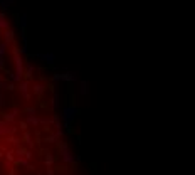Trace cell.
Instances as JSON below:
<instances>
[{
	"mask_svg": "<svg viewBox=\"0 0 195 175\" xmlns=\"http://www.w3.org/2000/svg\"><path fill=\"white\" fill-rule=\"evenodd\" d=\"M12 56H14V64H15V73H9V79L14 81V83H20L22 76H24V59L20 56V49L14 47L12 51Z\"/></svg>",
	"mask_w": 195,
	"mask_h": 175,
	"instance_id": "obj_1",
	"label": "cell"
},
{
	"mask_svg": "<svg viewBox=\"0 0 195 175\" xmlns=\"http://www.w3.org/2000/svg\"><path fill=\"white\" fill-rule=\"evenodd\" d=\"M76 115H77V108H76V106H64V108H62L61 118H62V121H64V128L71 126V123H72V120L76 118Z\"/></svg>",
	"mask_w": 195,
	"mask_h": 175,
	"instance_id": "obj_2",
	"label": "cell"
},
{
	"mask_svg": "<svg viewBox=\"0 0 195 175\" xmlns=\"http://www.w3.org/2000/svg\"><path fill=\"white\" fill-rule=\"evenodd\" d=\"M77 79V74L71 73V71H66L62 74H54L52 76V81H66V83H72V81Z\"/></svg>",
	"mask_w": 195,
	"mask_h": 175,
	"instance_id": "obj_3",
	"label": "cell"
},
{
	"mask_svg": "<svg viewBox=\"0 0 195 175\" xmlns=\"http://www.w3.org/2000/svg\"><path fill=\"white\" fill-rule=\"evenodd\" d=\"M61 155H62V160H64L66 163L74 162V155H72V152L69 150V146L66 145V143H61Z\"/></svg>",
	"mask_w": 195,
	"mask_h": 175,
	"instance_id": "obj_4",
	"label": "cell"
},
{
	"mask_svg": "<svg viewBox=\"0 0 195 175\" xmlns=\"http://www.w3.org/2000/svg\"><path fill=\"white\" fill-rule=\"evenodd\" d=\"M19 91H20V94L24 96L26 99H30V89H29V81L26 79H22L20 83H19V88H17Z\"/></svg>",
	"mask_w": 195,
	"mask_h": 175,
	"instance_id": "obj_5",
	"label": "cell"
},
{
	"mask_svg": "<svg viewBox=\"0 0 195 175\" xmlns=\"http://www.w3.org/2000/svg\"><path fill=\"white\" fill-rule=\"evenodd\" d=\"M2 36H4V42L9 44V46H10V44L14 42V39H15V32L10 29V27H9V29H5L4 32H2Z\"/></svg>",
	"mask_w": 195,
	"mask_h": 175,
	"instance_id": "obj_6",
	"label": "cell"
},
{
	"mask_svg": "<svg viewBox=\"0 0 195 175\" xmlns=\"http://www.w3.org/2000/svg\"><path fill=\"white\" fill-rule=\"evenodd\" d=\"M36 57H39L40 61L47 62V64H54L56 62V56L52 52H46V54H36Z\"/></svg>",
	"mask_w": 195,
	"mask_h": 175,
	"instance_id": "obj_7",
	"label": "cell"
},
{
	"mask_svg": "<svg viewBox=\"0 0 195 175\" xmlns=\"http://www.w3.org/2000/svg\"><path fill=\"white\" fill-rule=\"evenodd\" d=\"M26 123L30 125V126H37V125H40V118L37 116V115H27Z\"/></svg>",
	"mask_w": 195,
	"mask_h": 175,
	"instance_id": "obj_8",
	"label": "cell"
},
{
	"mask_svg": "<svg viewBox=\"0 0 195 175\" xmlns=\"http://www.w3.org/2000/svg\"><path fill=\"white\" fill-rule=\"evenodd\" d=\"M17 115H19V109L15 108L14 111H10V113H5L4 120L7 121V123H14V121H15V118H17Z\"/></svg>",
	"mask_w": 195,
	"mask_h": 175,
	"instance_id": "obj_9",
	"label": "cell"
},
{
	"mask_svg": "<svg viewBox=\"0 0 195 175\" xmlns=\"http://www.w3.org/2000/svg\"><path fill=\"white\" fill-rule=\"evenodd\" d=\"M32 91H34V94H37V96H40V94H44V91H46V86L44 84H34L32 86Z\"/></svg>",
	"mask_w": 195,
	"mask_h": 175,
	"instance_id": "obj_10",
	"label": "cell"
},
{
	"mask_svg": "<svg viewBox=\"0 0 195 175\" xmlns=\"http://www.w3.org/2000/svg\"><path fill=\"white\" fill-rule=\"evenodd\" d=\"M9 20L5 19V15H4V12H0V30H5V29H9Z\"/></svg>",
	"mask_w": 195,
	"mask_h": 175,
	"instance_id": "obj_11",
	"label": "cell"
},
{
	"mask_svg": "<svg viewBox=\"0 0 195 175\" xmlns=\"http://www.w3.org/2000/svg\"><path fill=\"white\" fill-rule=\"evenodd\" d=\"M34 71H36V67H34V64H32V62H27V64H26V74H27V76H29V79H30V77L34 76Z\"/></svg>",
	"mask_w": 195,
	"mask_h": 175,
	"instance_id": "obj_12",
	"label": "cell"
},
{
	"mask_svg": "<svg viewBox=\"0 0 195 175\" xmlns=\"http://www.w3.org/2000/svg\"><path fill=\"white\" fill-rule=\"evenodd\" d=\"M79 91H81V94H83V96H86L87 93H89V84H87V81H81Z\"/></svg>",
	"mask_w": 195,
	"mask_h": 175,
	"instance_id": "obj_13",
	"label": "cell"
},
{
	"mask_svg": "<svg viewBox=\"0 0 195 175\" xmlns=\"http://www.w3.org/2000/svg\"><path fill=\"white\" fill-rule=\"evenodd\" d=\"M12 5V0H0V9H2V12L4 10H9Z\"/></svg>",
	"mask_w": 195,
	"mask_h": 175,
	"instance_id": "obj_14",
	"label": "cell"
},
{
	"mask_svg": "<svg viewBox=\"0 0 195 175\" xmlns=\"http://www.w3.org/2000/svg\"><path fill=\"white\" fill-rule=\"evenodd\" d=\"M7 47H9V44H5L4 40L0 42V57H5V52H7Z\"/></svg>",
	"mask_w": 195,
	"mask_h": 175,
	"instance_id": "obj_15",
	"label": "cell"
},
{
	"mask_svg": "<svg viewBox=\"0 0 195 175\" xmlns=\"http://www.w3.org/2000/svg\"><path fill=\"white\" fill-rule=\"evenodd\" d=\"M19 26H20L22 30H26V26H27V15H22V17L19 19Z\"/></svg>",
	"mask_w": 195,
	"mask_h": 175,
	"instance_id": "obj_16",
	"label": "cell"
},
{
	"mask_svg": "<svg viewBox=\"0 0 195 175\" xmlns=\"http://www.w3.org/2000/svg\"><path fill=\"white\" fill-rule=\"evenodd\" d=\"M51 106H52V108H57V106H59V94H57V93L52 96V99H51Z\"/></svg>",
	"mask_w": 195,
	"mask_h": 175,
	"instance_id": "obj_17",
	"label": "cell"
},
{
	"mask_svg": "<svg viewBox=\"0 0 195 175\" xmlns=\"http://www.w3.org/2000/svg\"><path fill=\"white\" fill-rule=\"evenodd\" d=\"M57 140H59V135H57V133H54V135H49V136H47L46 142H49V143H56Z\"/></svg>",
	"mask_w": 195,
	"mask_h": 175,
	"instance_id": "obj_18",
	"label": "cell"
},
{
	"mask_svg": "<svg viewBox=\"0 0 195 175\" xmlns=\"http://www.w3.org/2000/svg\"><path fill=\"white\" fill-rule=\"evenodd\" d=\"M7 142L12 143V145H19V142H20V140L15 138V136H12V135H9V136H7Z\"/></svg>",
	"mask_w": 195,
	"mask_h": 175,
	"instance_id": "obj_19",
	"label": "cell"
},
{
	"mask_svg": "<svg viewBox=\"0 0 195 175\" xmlns=\"http://www.w3.org/2000/svg\"><path fill=\"white\" fill-rule=\"evenodd\" d=\"M52 163H54V157H52V155H47V158H46V165H47V167H51Z\"/></svg>",
	"mask_w": 195,
	"mask_h": 175,
	"instance_id": "obj_20",
	"label": "cell"
},
{
	"mask_svg": "<svg viewBox=\"0 0 195 175\" xmlns=\"http://www.w3.org/2000/svg\"><path fill=\"white\" fill-rule=\"evenodd\" d=\"M7 81H4V79H0V91H5L7 89Z\"/></svg>",
	"mask_w": 195,
	"mask_h": 175,
	"instance_id": "obj_21",
	"label": "cell"
},
{
	"mask_svg": "<svg viewBox=\"0 0 195 175\" xmlns=\"http://www.w3.org/2000/svg\"><path fill=\"white\" fill-rule=\"evenodd\" d=\"M19 126H20V130H27V123H26V121H20Z\"/></svg>",
	"mask_w": 195,
	"mask_h": 175,
	"instance_id": "obj_22",
	"label": "cell"
},
{
	"mask_svg": "<svg viewBox=\"0 0 195 175\" xmlns=\"http://www.w3.org/2000/svg\"><path fill=\"white\" fill-rule=\"evenodd\" d=\"M26 113H27V115H36V109H34V108H27Z\"/></svg>",
	"mask_w": 195,
	"mask_h": 175,
	"instance_id": "obj_23",
	"label": "cell"
},
{
	"mask_svg": "<svg viewBox=\"0 0 195 175\" xmlns=\"http://www.w3.org/2000/svg\"><path fill=\"white\" fill-rule=\"evenodd\" d=\"M0 105H2V106L5 105V96H4V93H0Z\"/></svg>",
	"mask_w": 195,
	"mask_h": 175,
	"instance_id": "obj_24",
	"label": "cell"
},
{
	"mask_svg": "<svg viewBox=\"0 0 195 175\" xmlns=\"http://www.w3.org/2000/svg\"><path fill=\"white\" fill-rule=\"evenodd\" d=\"M7 160H9V162L14 160V153H12V152H9V153H7Z\"/></svg>",
	"mask_w": 195,
	"mask_h": 175,
	"instance_id": "obj_25",
	"label": "cell"
},
{
	"mask_svg": "<svg viewBox=\"0 0 195 175\" xmlns=\"http://www.w3.org/2000/svg\"><path fill=\"white\" fill-rule=\"evenodd\" d=\"M7 89H9V91H14V89H15V86H14V84H7Z\"/></svg>",
	"mask_w": 195,
	"mask_h": 175,
	"instance_id": "obj_26",
	"label": "cell"
},
{
	"mask_svg": "<svg viewBox=\"0 0 195 175\" xmlns=\"http://www.w3.org/2000/svg\"><path fill=\"white\" fill-rule=\"evenodd\" d=\"M47 175H54V172H52V170H49V172H47Z\"/></svg>",
	"mask_w": 195,
	"mask_h": 175,
	"instance_id": "obj_27",
	"label": "cell"
}]
</instances>
